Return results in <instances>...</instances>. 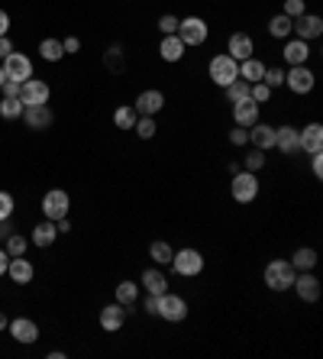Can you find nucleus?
<instances>
[{
    "label": "nucleus",
    "mask_w": 323,
    "mask_h": 359,
    "mask_svg": "<svg viewBox=\"0 0 323 359\" xmlns=\"http://www.w3.org/2000/svg\"><path fill=\"white\" fill-rule=\"evenodd\" d=\"M295 265L288 262V259H272V262L265 265V272H262V278H265V285L272 288V292H288L291 285H295Z\"/></svg>",
    "instance_id": "1"
},
{
    "label": "nucleus",
    "mask_w": 323,
    "mask_h": 359,
    "mask_svg": "<svg viewBox=\"0 0 323 359\" xmlns=\"http://www.w3.org/2000/svg\"><path fill=\"white\" fill-rule=\"evenodd\" d=\"M207 75H210V81L217 87H226L230 81H236L240 78V62L236 58H230L226 52H220V56L210 58V65H207Z\"/></svg>",
    "instance_id": "2"
},
{
    "label": "nucleus",
    "mask_w": 323,
    "mask_h": 359,
    "mask_svg": "<svg viewBox=\"0 0 323 359\" xmlns=\"http://www.w3.org/2000/svg\"><path fill=\"white\" fill-rule=\"evenodd\" d=\"M230 194L236 204H252V201L258 198V178H256V172H246L240 169L236 175H233L230 181Z\"/></svg>",
    "instance_id": "3"
},
{
    "label": "nucleus",
    "mask_w": 323,
    "mask_h": 359,
    "mask_svg": "<svg viewBox=\"0 0 323 359\" xmlns=\"http://www.w3.org/2000/svg\"><path fill=\"white\" fill-rule=\"evenodd\" d=\"M172 269H175V275H181V278H194V275L204 272V256L201 249H191V246H185V249H178L175 256H172Z\"/></svg>",
    "instance_id": "4"
},
{
    "label": "nucleus",
    "mask_w": 323,
    "mask_h": 359,
    "mask_svg": "<svg viewBox=\"0 0 323 359\" xmlns=\"http://www.w3.org/2000/svg\"><path fill=\"white\" fill-rule=\"evenodd\" d=\"M210 36V26H207V19L201 17H185L178 19V39L185 42V46H204Z\"/></svg>",
    "instance_id": "5"
},
{
    "label": "nucleus",
    "mask_w": 323,
    "mask_h": 359,
    "mask_svg": "<svg viewBox=\"0 0 323 359\" xmlns=\"http://www.w3.org/2000/svg\"><path fill=\"white\" fill-rule=\"evenodd\" d=\"M68 210H72V198H68V191L62 188H52L42 194V214H46V220H62L68 217Z\"/></svg>",
    "instance_id": "6"
},
{
    "label": "nucleus",
    "mask_w": 323,
    "mask_h": 359,
    "mask_svg": "<svg viewBox=\"0 0 323 359\" xmlns=\"http://www.w3.org/2000/svg\"><path fill=\"white\" fill-rule=\"evenodd\" d=\"M158 317L168 324H181L188 317V301L181 294H172V292L158 294Z\"/></svg>",
    "instance_id": "7"
},
{
    "label": "nucleus",
    "mask_w": 323,
    "mask_h": 359,
    "mask_svg": "<svg viewBox=\"0 0 323 359\" xmlns=\"http://www.w3.org/2000/svg\"><path fill=\"white\" fill-rule=\"evenodd\" d=\"M49 97H52V87H49L46 81H39V78H26V81L19 85V101H23V107L49 104Z\"/></svg>",
    "instance_id": "8"
},
{
    "label": "nucleus",
    "mask_w": 323,
    "mask_h": 359,
    "mask_svg": "<svg viewBox=\"0 0 323 359\" xmlns=\"http://www.w3.org/2000/svg\"><path fill=\"white\" fill-rule=\"evenodd\" d=\"M285 85L291 87L295 94H310L317 85V78L307 65H291V72H285Z\"/></svg>",
    "instance_id": "9"
},
{
    "label": "nucleus",
    "mask_w": 323,
    "mask_h": 359,
    "mask_svg": "<svg viewBox=\"0 0 323 359\" xmlns=\"http://www.w3.org/2000/svg\"><path fill=\"white\" fill-rule=\"evenodd\" d=\"M3 72H7L10 81H26V78H33V62H29L23 52H10L7 58H3Z\"/></svg>",
    "instance_id": "10"
},
{
    "label": "nucleus",
    "mask_w": 323,
    "mask_h": 359,
    "mask_svg": "<svg viewBox=\"0 0 323 359\" xmlns=\"http://www.w3.org/2000/svg\"><path fill=\"white\" fill-rule=\"evenodd\" d=\"M291 33H295L297 39L310 42V39H317L323 33V19L317 17V13H301V17H295V23H291Z\"/></svg>",
    "instance_id": "11"
},
{
    "label": "nucleus",
    "mask_w": 323,
    "mask_h": 359,
    "mask_svg": "<svg viewBox=\"0 0 323 359\" xmlns=\"http://www.w3.org/2000/svg\"><path fill=\"white\" fill-rule=\"evenodd\" d=\"M291 288H295L297 298H301V301H307V304H314L317 298H320V278H317L314 272H297Z\"/></svg>",
    "instance_id": "12"
},
{
    "label": "nucleus",
    "mask_w": 323,
    "mask_h": 359,
    "mask_svg": "<svg viewBox=\"0 0 323 359\" xmlns=\"http://www.w3.org/2000/svg\"><path fill=\"white\" fill-rule=\"evenodd\" d=\"M136 114L139 117H156L162 107H165V94L158 91V87H149V91H142V94L136 97Z\"/></svg>",
    "instance_id": "13"
},
{
    "label": "nucleus",
    "mask_w": 323,
    "mask_h": 359,
    "mask_svg": "<svg viewBox=\"0 0 323 359\" xmlns=\"http://www.w3.org/2000/svg\"><path fill=\"white\" fill-rule=\"evenodd\" d=\"M297 146H301V152H307V156L320 152L323 149V126L320 123H307L304 130H297Z\"/></svg>",
    "instance_id": "14"
},
{
    "label": "nucleus",
    "mask_w": 323,
    "mask_h": 359,
    "mask_svg": "<svg viewBox=\"0 0 323 359\" xmlns=\"http://www.w3.org/2000/svg\"><path fill=\"white\" fill-rule=\"evenodd\" d=\"M7 331H10V337H13V340L26 343V347L39 340V327H36V321H29V317H17V321H10Z\"/></svg>",
    "instance_id": "15"
},
{
    "label": "nucleus",
    "mask_w": 323,
    "mask_h": 359,
    "mask_svg": "<svg viewBox=\"0 0 323 359\" xmlns=\"http://www.w3.org/2000/svg\"><path fill=\"white\" fill-rule=\"evenodd\" d=\"M52 110L49 104H39V107H23V123H26L29 130H49L52 126Z\"/></svg>",
    "instance_id": "16"
},
{
    "label": "nucleus",
    "mask_w": 323,
    "mask_h": 359,
    "mask_svg": "<svg viewBox=\"0 0 323 359\" xmlns=\"http://www.w3.org/2000/svg\"><path fill=\"white\" fill-rule=\"evenodd\" d=\"M233 120H236V126H246V130H249L252 123H258V104L252 97L236 101V104H233Z\"/></svg>",
    "instance_id": "17"
},
{
    "label": "nucleus",
    "mask_w": 323,
    "mask_h": 359,
    "mask_svg": "<svg viewBox=\"0 0 323 359\" xmlns=\"http://www.w3.org/2000/svg\"><path fill=\"white\" fill-rule=\"evenodd\" d=\"M249 142L256 146V149L268 152V149H275V126H268V123H252L249 126Z\"/></svg>",
    "instance_id": "18"
},
{
    "label": "nucleus",
    "mask_w": 323,
    "mask_h": 359,
    "mask_svg": "<svg viewBox=\"0 0 323 359\" xmlns=\"http://www.w3.org/2000/svg\"><path fill=\"white\" fill-rule=\"evenodd\" d=\"M252 52H256V42H252L249 33H233L230 46H226V56L236 58V62H242V58H249Z\"/></svg>",
    "instance_id": "19"
},
{
    "label": "nucleus",
    "mask_w": 323,
    "mask_h": 359,
    "mask_svg": "<svg viewBox=\"0 0 323 359\" xmlns=\"http://www.w3.org/2000/svg\"><path fill=\"white\" fill-rule=\"evenodd\" d=\"M285 62L288 65H307V58H310V42H304V39H288L285 42Z\"/></svg>",
    "instance_id": "20"
},
{
    "label": "nucleus",
    "mask_w": 323,
    "mask_h": 359,
    "mask_svg": "<svg viewBox=\"0 0 323 359\" xmlns=\"http://www.w3.org/2000/svg\"><path fill=\"white\" fill-rule=\"evenodd\" d=\"M123 324H126V308H123V304H107V308H103L101 311V327L107 333H113V331H123Z\"/></svg>",
    "instance_id": "21"
},
{
    "label": "nucleus",
    "mask_w": 323,
    "mask_h": 359,
    "mask_svg": "<svg viewBox=\"0 0 323 359\" xmlns=\"http://www.w3.org/2000/svg\"><path fill=\"white\" fill-rule=\"evenodd\" d=\"M185 42L178 39V33H172V36H162V42H158V56H162V62H181L185 58Z\"/></svg>",
    "instance_id": "22"
},
{
    "label": "nucleus",
    "mask_w": 323,
    "mask_h": 359,
    "mask_svg": "<svg viewBox=\"0 0 323 359\" xmlns=\"http://www.w3.org/2000/svg\"><path fill=\"white\" fill-rule=\"evenodd\" d=\"M7 275L17 285H29V282H33V275H36V269H33V262H29L26 256H17V259H10Z\"/></svg>",
    "instance_id": "23"
},
{
    "label": "nucleus",
    "mask_w": 323,
    "mask_h": 359,
    "mask_svg": "<svg viewBox=\"0 0 323 359\" xmlns=\"http://www.w3.org/2000/svg\"><path fill=\"white\" fill-rule=\"evenodd\" d=\"M139 285L146 288V294H165L168 292V278L162 269H146L142 278H139Z\"/></svg>",
    "instance_id": "24"
},
{
    "label": "nucleus",
    "mask_w": 323,
    "mask_h": 359,
    "mask_svg": "<svg viewBox=\"0 0 323 359\" xmlns=\"http://www.w3.org/2000/svg\"><path fill=\"white\" fill-rule=\"evenodd\" d=\"M275 149H281L285 156H295V152H301L295 126H275Z\"/></svg>",
    "instance_id": "25"
},
{
    "label": "nucleus",
    "mask_w": 323,
    "mask_h": 359,
    "mask_svg": "<svg viewBox=\"0 0 323 359\" xmlns=\"http://www.w3.org/2000/svg\"><path fill=\"white\" fill-rule=\"evenodd\" d=\"M262 75H265V62L256 56L242 58L240 62V78L242 81H249V85H256V81H262Z\"/></svg>",
    "instance_id": "26"
},
{
    "label": "nucleus",
    "mask_w": 323,
    "mask_h": 359,
    "mask_svg": "<svg viewBox=\"0 0 323 359\" xmlns=\"http://www.w3.org/2000/svg\"><path fill=\"white\" fill-rule=\"evenodd\" d=\"M288 262L295 265V272H314V265H317V249H310V246H301Z\"/></svg>",
    "instance_id": "27"
},
{
    "label": "nucleus",
    "mask_w": 323,
    "mask_h": 359,
    "mask_svg": "<svg viewBox=\"0 0 323 359\" xmlns=\"http://www.w3.org/2000/svg\"><path fill=\"white\" fill-rule=\"evenodd\" d=\"M58 237V227L52 224V220H42L36 230H33V246H39V249H46V246H52Z\"/></svg>",
    "instance_id": "28"
},
{
    "label": "nucleus",
    "mask_w": 323,
    "mask_h": 359,
    "mask_svg": "<svg viewBox=\"0 0 323 359\" xmlns=\"http://www.w3.org/2000/svg\"><path fill=\"white\" fill-rule=\"evenodd\" d=\"M136 120H139V114H136V107L133 104H123V107L113 110V126H117V130H133Z\"/></svg>",
    "instance_id": "29"
},
{
    "label": "nucleus",
    "mask_w": 323,
    "mask_h": 359,
    "mask_svg": "<svg viewBox=\"0 0 323 359\" xmlns=\"http://www.w3.org/2000/svg\"><path fill=\"white\" fill-rule=\"evenodd\" d=\"M291 23H295V19L285 17V13L272 17V19H268V36H272V39H288V36H291Z\"/></svg>",
    "instance_id": "30"
},
{
    "label": "nucleus",
    "mask_w": 323,
    "mask_h": 359,
    "mask_svg": "<svg viewBox=\"0 0 323 359\" xmlns=\"http://www.w3.org/2000/svg\"><path fill=\"white\" fill-rule=\"evenodd\" d=\"M172 256H175V249L165 243V240H156V243H149V259L156 265H168L172 262Z\"/></svg>",
    "instance_id": "31"
},
{
    "label": "nucleus",
    "mask_w": 323,
    "mask_h": 359,
    "mask_svg": "<svg viewBox=\"0 0 323 359\" xmlns=\"http://www.w3.org/2000/svg\"><path fill=\"white\" fill-rule=\"evenodd\" d=\"M39 56L46 58V62H62L65 58L62 39H42V42H39Z\"/></svg>",
    "instance_id": "32"
},
{
    "label": "nucleus",
    "mask_w": 323,
    "mask_h": 359,
    "mask_svg": "<svg viewBox=\"0 0 323 359\" xmlns=\"http://www.w3.org/2000/svg\"><path fill=\"white\" fill-rule=\"evenodd\" d=\"M136 298H139V285L123 278V282L117 285V304H123V308H133V304H136Z\"/></svg>",
    "instance_id": "33"
},
{
    "label": "nucleus",
    "mask_w": 323,
    "mask_h": 359,
    "mask_svg": "<svg viewBox=\"0 0 323 359\" xmlns=\"http://www.w3.org/2000/svg\"><path fill=\"white\" fill-rule=\"evenodd\" d=\"M103 65L110 68L113 75H120L123 68H126V56H123V49L120 46H110L107 52H103Z\"/></svg>",
    "instance_id": "34"
},
{
    "label": "nucleus",
    "mask_w": 323,
    "mask_h": 359,
    "mask_svg": "<svg viewBox=\"0 0 323 359\" xmlns=\"http://www.w3.org/2000/svg\"><path fill=\"white\" fill-rule=\"evenodd\" d=\"M0 117H3V120L23 117V101H19V97H3V101H0Z\"/></svg>",
    "instance_id": "35"
},
{
    "label": "nucleus",
    "mask_w": 323,
    "mask_h": 359,
    "mask_svg": "<svg viewBox=\"0 0 323 359\" xmlns=\"http://www.w3.org/2000/svg\"><path fill=\"white\" fill-rule=\"evenodd\" d=\"M223 91H226V101H230V104H236V101H242V97H249V81L236 78V81H230V85L223 87Z\"/></svg>",
    "instance_id": "36"
},
{
    "label": "nucleus",
    "mask_w": 323,
    "mask_h": 359,
    "mask_svg": "<svg viewBox=\"0 0 323 359\" xmlns=\"http://www.w3.org/2000/svg\"><path fill=\"white\" fill-rule=\"evenodd\" d=\"M133 130H136L139 140H152V136H156V130H158V126H156V117H139Z\"/></svg>",
    "instance_id": "37"
},
{
    "label": "nucleus",
    "mask_w": 323,
    "mask_h": 359,
    "mask_svg": "<svg viewBox=\"0 0 323 359\" xmlns=\"http://www.w3.org/2000/svg\"><path fill=\"white\" fill-rule=\"evenodd\" d=\"M26 237H19V233H10L7 237V256L10 259H17V256H26Z\"/></svg>",
    "instance_id": "38"
},
{
    "label": "nucleus",
    "mask_w": 323,
    "mask_h": 359,
    "mask_svg": "<svg viewBox=\"0 0 323 359\" xmlns=\"http://www.w3.org/2000/svg\"><path fill=\"white\" fill-rule=\"evenodd\" d=\"M262 85H268V87H272V91H275V87H281V85H285V72H281V68H268V65H265V75H262Z\"/></svg>",
    "instance_id": "39"
},
{
    "label": "nucleus",
    "mask_w": 323,
    "mask_h": 359,
    "mask_svg": "<svg viewBox=\"0 0 323 359\" xmlns=\"http://www.w3.org/2000/svg\"><path fill=\"white\" fill-rule=\"evenodd\" d=\"M275 94V91H272V87L268 85H262V81H256V85H249V97L252 101H256V104H265L268 97Z\"/></svg>",
    "instance_id": "40"
},
{
    "label": "nucleus",
    "mask_w": 323,
    "mask_h": 359,
    "mask_svg": "<svg viewBox=\"0 0 323 359\" xmlns=\"http://www.w3.org/2000/svg\"><path fill=\"white\" fill-rule=\"evenodd\" d=\"M242 169H246V172H258V169H265V152L256 149L252 156H246V159H242Z\"/></svg>",
    "instance_id": "41"
},
{
    "label": "nucleus",
    "mask_w": 323,
    "mask_h": 359,
    "mask_svg": "<svg viewBox=\"0 0 323 359\" xmlns=\"http://www.w3.org/2000/svg\"><path fill=\"white\" fill-rule=\"evenodd\" d=\"M285 17H301V13H307V0H285V10H281Z\"/></svg>",
    "instance_id": "42"
},
{
    "label": "nucleus",
    "mask_w": 323,
    "mask_h": 359,
    "mask_svg": "<svg viewBox=\"0 0 323 359\" xmlns=\"http://www.w3.org/2000/svg\"><path fill=\"white\" fill-rule=\"evenodd\" d=\"M158 29H162V36H172V33H178V17H172V13H162V17H158Z\"/></svg>",
    "instance_id": "43"
},
{
    "label": "nucleus",
    "mask_w": 323,
    "mask_h": 359,
    "mask_svg": "<svg viewBox=\"0 0 323 359\" xmlns=\"http://www.w3.org/2000/svg\"><path fill=\"white\" fill-rule=\"evenodd\" d=\"M13 217V194L10 191H0V220Z\"/></svg>",
    "instance_id": "44"
},
{
    "label": "nucleus",
    "mask_w": 323,
    "mask_h": 359,
    "mask_svg": "<svg viewBox=\"0 0 323 359\" xmlns=\"http://www.w3.org/2000/svg\"><path fill=\"white\" fill-rule=\"evenodd\" d=\"M230 142H233V146H246V142H249V130H246V126L230 130Z\"/></svg>",
    "instance_id": "45"
},
{
    "label": "nucleus",
    "mask_w": 323,
    "mask_h": 359,
    "mask_svg": "<svg viewBox=\"0 0 323 359\" xmlns=\"http://www.w3.org/2000/svg\"><path fill=\"white\" fill-rule=\"evenodd\" d=\"M142 311L149 317H158V294H146V301H142Z\"/></svg>",
    "instance_id": "46"
},
{
    "label": "nucleus",
    "mask_w": 323,
    "mask_h": 359,
    "mask_svg": "<svg viewBox=\"0 0 323 359\" xmlns=\"http://www.w3.org/2000/svg\"><path fill=\"white\" fill-rule=\"evenodd\" d=\"M62 49H65V56H74V52L81 49V39H78V36H68V39H62Z\"/></svg>",
    "instance_id": "47"
},
{
    "label": "nucleus",
    "mask_w": 323,
    "mask_h": 359,
    "mask_svg": "<svg viewBox=\"0 0 323 359\" xmlns=\"http://www.w3.org/2000/svg\"><path fill=\"white\" fill-rule=\"evenodd\" d=\"M0 91H3V97H19V81H10V78H7Z\"/></svg>",
    "instance_id": "48"
},
{
    "label": "nucleus",
    "mask_w": 323,
    "mask_h": 359,
    "mask_svg": "<svg viewBox=\"0 0 323 359\" xmlns=\"http://www.w3.org/2000/svg\"><path fill=\"white\" fill-rule=\"evenodd\" d=\"M310 172H314V178H320V175H323V156H320V152L310 156Z\"/></svg>",
    "instance_id": "49"
},
{
    "label": "nucleus",
    "mask_w": 323,
    "mask_h": 359,
    "mask_svg": "<svg viewBox=\"0 0 323 359\" xmlns=\"http://www.w3.org/2000/svg\"><path fill=\"white\" fill-rule=\"evenodd\" d=\"M10 52H13V42H10L7 36H0V62H3V58H7Z\"/></svg>",
    "instance_id": "50"
},
{
    "label": "nucleus",
    "mask_w": 323,
    "mask_h": 359,
    "mask_svg": "<svg viewBox=\"0 0 323 359\" xmlns=\"http://www.w3.org/2000/svg\"><path fill=\"white\" fill-rule=\"evenodd\" d=\"M7 33H10V13L0 10V36H7Z\"/></svg>",
    "instance_id": "51"
},
{
    "label": "nucleus",
    "mask_w": 323,
    "mask_h": 359,
    "mask_svg": "<svg viewBox=\"0 0 323 359\" xmlns=\"http://www.w3.org/2000/svg\"><path fill=\"white\" fill-rule=\"evenodd\" d=\"M7 265H10V256L7 249H0V275H7Z\"/></svg>",
    "instance_id": "52"
},
{
    "label": "nucleus",
    "mask_w": 323,
    "mask_h": 359,
    "mask_svg": "<svg viewBox=\"0 0 323 359\" xmlns=\"http://www.w3.org/2000/svg\"><path fill=\"white\" fill-rule=\"evenodd\" d=\"M56 227H58V233H68V230H72V220L62 217V220H56Z\"/></svg>",
    "instance_id": "53"
},
{
    "label": "nucleus",
    "mask_w": 323,
    "mask_h": 359,
    "mask_svg": "<svg viewBox=\"0 0 323 359\" xmlns=\"http://www.w3.org/2000/svg\"><path fill=\"white\" fill-rule=\"evenodd\" d=\"M7 324H10V321H7V314L0 311V331H7Z\"/></svg>",
    "instance_id": "54"
},
{
    "label": "nucleus",
    "mask_w": 323,
    "mask_h": 359,
    "mask_svg": "<svg viewBox=\"0 0 323 359\" xmlns=\"http://www.w3.org/2000/svg\"><path fill=\"white\" fill-rule=\"evenodd\" d=\"M3 81H7V72H3V65H0V87H3Z\"/></svg>",
    "instance_id": "55"
}]
</instances>
